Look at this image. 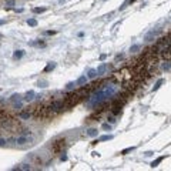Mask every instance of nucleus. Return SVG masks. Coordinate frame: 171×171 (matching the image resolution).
<instances>
[{"label": "nucleus", "mask_w": 171, "mask_h": 171, "mask_svg": "<svg viewBox=\"0 0 171 171\" xmlns=\"http://www.w3.org/2000/svg\"><path fill=\"white\" fill-rule=\"evenodd\" d=\"M87 77H89L90 80L96 79V77H97V70H96V69H90L89 73H87Z\"/></svg>", "instance_id": "obj_10"}, {"label": "nucleus", "mask_w": 171, "mask_h": 171, "mask_svg": "<svg viewBox=\"0 0 171 171\" xmlns=\"http://www.w3.org/2000/svg\"><path fill=\"white\" fill-rule=\"evenodd\" d=\"M154 155V151H145L144 153V157H153Z\"/></svg>", "instance_id": "obj_28"}, {"label": "nucleus", "mask_w": 171, "mask_h": 171, "mask_svg": "<svg viewBox=\"0 0 171 171\" xmlns=\"http://www.w3.org/2000/svg\"><path fill=\"white\" fill-rule=\"evenodd\" d=\"M164 158H165V157H164V155H161V157H158V158H157V160H154V161L151 163V168H155V167H158V164L161 163Z\"/></svg>", "instance_id": "obj_13"}, {"label": "nucleus", "mask_w": 171, "mask_h": 171, "mask_svg": "<svg viewBox=\"0 0 171 171\" xmlns=\"http://www.w3.org/2000/svg\"><path fill=\"white\" fill-rule=\"evenodd\" d=\"M6 144H7V140L0 137V147H6Z\"/></svg>", "instance_id": "obj_27"}, {"label": "nucleus", "mask_w": 171, "mask_h": 171, "mask_svg": "<svg viewBox=\"0 0 171 171\" xmlns=\"http://www.w3.org/2000/svg\"><path fill=\"white\" fill-rule=\"evenodd\" d=\"M76 83L74 81H70V83H67V86H66V90H74L76 89Z\"/></svg>", "instance_id": "obj_21"}, {"label": "nucleus", "mask_w": 171, "mask_h": 171, "mask_svg": "<svg viewBox=\"0 0 171 171\" xmlns=\"http://www.w3.org/2000/svg\"><path fill=\"white\" fill-rule=\"evenodd\" d=\"M114 138V135H111V134H104V135H101V137L99 138V141H110V140H113Z\"/></svg>", "instance_id": "obj_15"}, {"label": "nucleus", "mask_w": 171, "mask_h": 171, "mask_svg": "<svg viewBox=\"0 0 171 171\" xmlns=\"http://www.w3.org/2000/svg\"><path fill=\"white\" fill-rule=\"evenodd\" d=\"M101 128H103L104 131H111V128H113V127H111V124H109V123H104L103 125H101Z\"/></svg>", "instance_id": "obj_24"}, {"label": "nucleus", "mask_w": 171, "mask_h": 171, "mask_svg": "<svg viewBox=\"0 0 171 171\" xmlns=\"http://www.w3.org/2000/svg\"><path fill=\"white\" fill-rule=\"evenodd\" d=\"M27 24H29L30 27H36L37 26V20L36 19H29L27 20Z\"/></svg>", "instance_id": "obj_20"}, {"label": "nucleus", "mask_w": 171, "mask_h": 171, "mask_svg": "<svg viewBox=\"0 0 171 171\" xmlns=\"http://www.w3.org/2000/svg\"><path fill=\"white\" fill-rule=\"evenodd\" d=\"M87 135H89V137H97V135H99V130H97V128H89V130H87Z\"/></svg>", "instance_id": "obj_9"}, {"label": "nucleus", "mask_w": 171, "mask_h": 171, "mask_svg": "<svg viewBox=\"0 0 171 171\" xmlns=\"http://www.w3.org/2000/svg\"><path fill=\"white\" fill-rule=\"evenodd\" d=\"M60 160H61V161H67V155H66V154H61V155H60Z\"/></svg>", "instance_id": "obj_30"}, {"label": "nucleus", "mask_w": 171, "mask_h": 171, "mask_svg": "<svg viewBox=\"0 0 171 171\" xmlns=\"http://www.w3.org/2000/svg\"><path fill=\"white\" fill-rule=\"evenodd\" d=\"M30 117H31L30 111H20V113H19V118H20V120H30Z\"/></svg>", "instance_id": "obj_6"}, {"label": "nucleus", "mask_w": 171, "mask_h": 171, "mask_svg": "<svg viewBox=\"0 0 171 171\" xmlns=\"http://www.w3.org/2000/svg\"><path fill=\"white\" fill-rule=\"evenodd\" d=\"M22 106H23V104L19 101V103H16V104H14V109H16V110H20V109H22Z\"/></svg>", "instance_id": "obj_29"}, {"label": "nucleus", "mask_w": 171, "mask_h": 171, "mask_svg": "<svg viewBox=\"0 0 171 171\" xmlns=\"http://www.w3.org/2000/svg\"><path fill=\"white\" fill-rule=\"evenodd\" d=\"M163 83H164V79H160V80H158V81H157V83H155V86H154V87H153V91H157V90H158V89H160V87H161V84H163Z\"/></svg>", "instance_id": "obj_17"}, {"label": "nucleus", "mask_w": 171, "mask_h": 171, "mask_svg": "<svg viewBox=\"0 0 171 171\" xmlns=\"http://www.w3.org/2000/svg\"><path fill=\"white\" fill-rule=\"evenodd\" d=\"M20 97H22L20 94H13V96L9 99V101H19V100H20Z\"/></svg>", "instance_id": "obj_25"}, {"label": "nucleus", "mask_w": 171, "mask_h": 171, "mask_svg": "<svg viewBox=\"0 0 171 171\" xmlns=\"http://www.w3.org/2000/svg\"><path fill=\"white\" fill-rule=\"evenodd\" d=\"M87 80H89V77H87L86 74H83V76H80V77L77 79V81H76V84L80 86V87H83V86H86L87 84Z\"/></svg>", "instance_id": "obj_4"}, {"label": "nucleus", "mask_w": 171, "mask_h": 171, "mask_svg": "<svg viewBox=\"0 0 171 171\" xmlns=\"http://www.w3.org/2000/svg\"><path fill=\"white\" fill-rule=\"evenodd\" d=\"M30 46L31 47H44V46H46V43H44V41L37 40V41H30Z\"/></svg>", "instance_id": "obj_11"}, {"label": "nucleus", "mask_w": 171, "mask_h": 171, "mask_svg": "<svg viewBox=\"0 0 171 171\" xmlns=\"http://www.w3.org/2000/svg\"><path fill=\"white\" fill-rule=\"evenodd\" d=\"M158 34H160V30H150L148 33L144 36V40L147 41V43H150V41H153L157 36H158Z\"/></svg>", "instance_id": "obj_3"}, {"label": "nucleus", "mask_w": 171, "mask_h": 171, "mask_svg": "<svg viewBox=\"0 0 171 171\" xmlns=\"http://www.w3.org/2000/svg\"><path fill=\"white\" fill-rule=\"evenodd\" d=\"M109 121H110V123H111V124H114V123H116V118H113V117H110V118H109Z\"/></svg>", "instance_id": "obj_33"}, {"label": "nucleus", "mask_w": 171, "mask_h": 171, "mask_svg": "<svg viewBox=\"0 0 171 171\" xmlns=\"http://www.w3.org/2000/svg\"><path fill=\"white\" fill-rule=\"evenodd\" d=\"M163 70L171 71V63H170V61H167V63H164V64H163Z\"/></svg>", "instance_id": "obj_22"}, {"label": "nucleus", "mask_w": 171, "mask_h": 171, "mask_svg": "<svg viewBox=\"0 0 171 171\" xmlns=\"http://www.w3.org/2000/svg\"><path fill=\"white\" fill-rule=\"evenodd\" d=\"M34 96H36V94H34V91H33V90H30V91L26 93V96L23 97V100L26 101V103H30V101L34 100Z\"/></svg>", "instance_id": "obj_5"}, {"label": "nucleus", "mask_w": 171, "mask_h": 171, "mask_svg": "<svg viewBox=\"0 0 171 171\" xmlns=\"http://www.w3.org/2000/svg\"><path fill=\"white\" fill-rule=\"evenodd\" d=\"M20 170H23V171H30V170H33V167H31L30 163H24V164H20Z\"/></svg>", "instance_id": "obj_14"}, {"label": "nucleus", "mask_w": 171, "mask_h": 171, "mask_svg": "<svg viewBox=\"0 0 171 171\" xmlns=\"http://www.w3.org/2000/svg\"><path fill=\"white\" fill-rule=\"evenodd\" d=\"M31 143V137H27L26 134H22L19 137H16V145H26V144H30Z\"/></svg>", "instance_id": "obj_2"}, {"label": "nucleus", "mask_w": 171, "mask_h": 171, "mask_svg": "<svg viewBox=\"0 0 171 171\" xmlns=\"http://www.w3.org/2000/svg\"><path fill=\"white\" fill-rule=\"evenodd\" d=\"M6 3L10 4V6H14V0H6Z\"/></svg>", "instance_id": "obj_31"}, {"label": "nucleus", "mask_w": 171, "mask_h": 171, "mask_svg": "<svg viewBox=\"0 0 171 171\" xmlns=\"http://www.w3.org/2000/svg\"><path fill=\"white\" fill-rule=\"evenodd\" d=\"M141 48H143L141 44H133V46L130 47V51H131V53H138Z\"/></svg>", "instance_id": "obj_12"}, {"label": "nucleus", "mask_w": 171, "mask_h": 171, "mask_svg": "<svg viewBox=\"0 0 171 171\" xmlns=\"http://www.w3.org/2000/svg\"><path fill=\"white\" fill-rule=\"evenodd\" d=\"M24 56V50H16L14 53H13V57L14 58H22Z\"/></svg>", "instance_id": "obj_16"}, {"label": "nucleus", "mask_w": 171, "mask_h": 171, "mask_svg": "<svg viewBox=\"0 0 171 171\" xmlns=\"http://www.w3.org/2000/svg\"><path fill=\"white\" fill-rule=\"evenodd\" d=\"M63 109H64V101H63V100H54V101H51L50 107H48V110L54 111V113H58V111H61Z\"/></svg>", "instance_id": "obj_1"}, {"label": "nucleus", "mask_w": 171, "mask_h": 171, "mask_svg": "<svg viewBox=\"0 0 171 171\" xmlns=\"http://www.w3.org/2000/svg\"><path fill=\"white\" fill-rule=\"evenodd\" d=\"M3 24H6V20H0V26H3Z\"/></svg>", "instance_id": "obj_34"}, {"label": "nucleus", "mask_w": 171, "mask_h": 171, "mask_svg": "<svg viewBox=\"0 0 171 171\" xmlns=\"http://www.w3.org/2000/svg\"><path fill=\"white\" fill-rule=\"evenodd\" d=\"M47 84H48V81H47V80H40V81L37 83V86H39V87H41V89H44V87H47Z\"/></svg>", "instance_id": "obj_23"}, {"label": "nucleus", "mask_w": 171, "mask_h": 171, "mask_svg": "<svg viewBox=\"0 0 171 171\" xmlns=\"http://www.w3.org/2000/svg\"><path fill=\"white\" fill-rule=\"evenodd\" d=\"M134 150H135V147H127V148H124L123 151L120 153V154H121V155H125V154H128V153L134 151Z\"/></svg>", "instance_id": "obj_18"}, {"label": "nucleus", "mask_w": 171, "mask_h": 171, "mask_svg": "<svg viewBox=\"0 0 171 171\" xmlns=\"http://www.w3.org/2000/svg\"><path fill=\"white\" fill-rule=\"evenodd\" d=\"M106 71H107V64H104V63L97 67V76H103Z\"/></svg>", "instance_id": "obj_7"}, {"label": "nucleus", "mask_w": 171, "mask_h": 171, "mask_svg": "<svg viewBox=\"0 0 171 171\" xmlns=\"http://www.w3.org/2000/svg\"><path fill=\"white\" fill-rule=\"evenodd\" d=\"M106 58H107V54H101V56H100V60H101V61H104Z\"/></svg>", "instance_id": "obj_32"}, {"label": "nucleus", "mask_w": 171, "mask_h": 171, "mask_svg": "<svg viewBox=\"0 0 171 171\" xmlns=\"http://www.w3.org/2000/svg\"><path fill=\"white\" fill-rule=\"evenodd\" d=\"M56 69V63L54 61H50V63H47V66L44 67V73H48V71H53Z\"/></svg>", "instance_id": "obj_8"}, {"label": "nucleus", "mask_w": 171, "mask_h": 171, "mask_svg": "<svg viewBox=\"0 0 171 171\" xmlns=\"http://www.w3.org/2000/svg\"><path fill=\"white\" fill-rule=\"evenodd\" d=\"M33 12L34 13H44V12H46V7H34Z\"/></svg>", "instance_id": "obj_26"}, {"label": "nucleus", "mask_w": 171, "mask_h": 171, "mask_svg": "<svg viewBox=\"0 0 171 171\" xmlns=\"http://www.w3.org/2000/svg\"><path fill=\"white\" fill-rule=\"evenodd\" d=\"M134 2H135V0H125V2L123 3V4L120 6V10H124V9L127 7L128 4H131V3H134Z\"/></svg>", "instance_id": "obj_19"}]
</instances>
